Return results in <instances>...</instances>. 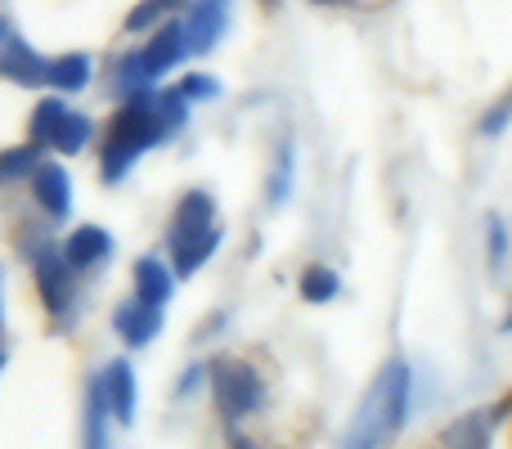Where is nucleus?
<instances>
[{
	"label": "nucleus",
	"mask_w": 512,
	"mask_h": 449,
	"mask_svg": "<svg viewBox=\"0 0 512 449\" xmlns=\"http://www.w3.org/2000/svg\"><path fill=\"white\" fill-rule=\"evenodd\" d=\"M409 405H414V369L409 360L391 355L369 382L360 409L351 414V427L342 436V449H391L409 423Z\"/></svg>",
	"instance_id": "1"
},
{
	"label": "nucleus",
	"mask_w": 512,
	"mask_h": 449,
	"mask_svg": "<svg viewBox=\"0 0 512 449\" xmlns=\"http://www.w3.org/2000/svg\"><path fill=\"white\" fill-rule=\"evenodd\" d=\"M153 104H158V90H149V95H140V99H126V104L117 108L113 126H108V140H104V167H99V176H104L108 185H117V180L135 167V158H140L144 149L167 140Z\"/></svg>",
	"instance_id": "2"
},
{
	"label": "nucleus",
	"mask_w": 512,
	"mask_h": 449,
	"mask_svg": "<svg viewBox=\"0 0 512 449\" xmlns=\"http://www.w3.org/2000/svg\"><path fill=\"white\" fill-rule=\"evenodd\" d=\"M207 373H212V396H216V409H221L225 423H243V418L261 414L265 378L243 355H221V360H212Z\"/></svg>",
	"instance_id": "3"
},
{
	"label": "nucleus",
	"mask_w": 512,
	"mask_h": 449,
	"mask_svg": "<svg viewBox=\"0 0 512 449\" xmlns=\"http://www.w3.org/2000/svg\"><path fill=\"white\" fill-rule=\"evenodd\" d=\"M23 252H27V261H32V274H36V288H41L45 310H50L54 319H63V324H68L72 306H77V283H72V279H77V270L63 261V252L45 234H27L23 238Z\"/></svg>",
	"instance_id": "4"
},
{
	"label": "nucleus",
	"mask_w": 512,
	"mask_h": 449,
	"mask_svg": "<svg viewBox=\"0 0 512 449\" xmlns=\"http://www.w3.org/2000/svg\"><path fill=\"white\" fill-rule=\"evenodd\" d=\"M230 27V0H194L185 14V45L189 54H207Z\"/></svg>",
	"instance_id": "5"
},
{
	"label": "nucleus",
	"mask_w": 512,
	"mask_h": 449,
	"mask_svg": "<svg viewBox=\"0 0 512 449\" xmlns=\"http://www.w3.org/2000/svg\"><path fill=\"white\" fill-rule=\"evenodd\" d=\"M171 238V270L176 274H198L221 247V225H203V229H185V234H167Z\"/></svg>",
	"instance_id": "6"
},
{
	"label": "nucleus",
	"mask_w": 512,
	"mask_h": 449,
	"mask_svg": "<svg viewBox=\"0 0 512 449\" xmlns=\"http://www.w3.org/2000/svg\"><path fill=\"white\" fill-rule=\"evenodd\" d=\"M189 54L185 45V23H162L158 32H153V41L140 50V63H144V77H162V72H171L180 59Z\"/></svg>",
	"instance_id": "7"
},
{
	"label": "nucleus",
	"mask_w": 512,
	"mask_h": 449,
	"mask_svg": "<svg viewBox=\"0 0 512 449\" xmlns=\"http://www.w3.org/2000/svg\"><path fill=\"white\" fill-rule=\"evenodd\" d=\"M32 194L36 203H41V212L50 216V221H63L72 207V180L68 171L59 167V162H41V167L32 171Z\"/></svg>",
	"instance_id": "8"
},
{
	"label": "nucleus",
	"mask_w": 512,
	"mask_h": 449,
	"mask_svg": "<svg viewBox=\"0 0 512 449\" xmlns=\"http://www.w3.org/2000/svg\"><path fill=\"white\" fill-rule=\"evenodd\" d=\"M108 256H113V234L99 225L72 229L68 243H63V261H68L72 270H95V265H104Z\"/></svg>",
	"instance_id": "9"
},
{
	"label": "nucleus",
	"mask_w": 512,
	"mask_h": 449,
	"mask_svg": "<svg viewBox=\"0 0 512 449\" xmlns=\"http://www.w3.org/2000/svg\"><path fill=\"white\" fill-rule=\"evenodd\" d=\"M441 449H495V423L486 418V409L450 418L441 432Z\"/></svg>",
	"instance_id": "10"
},
{
	"label": "nucleus",
	"mask_w": 512,
	"mask_h": 449,
	"mask_svg": "<svg viewBox=\"0 0 512 449\" xmlns=\"http://www.w3.org/2000/svg\"><path fill=\"white\" fill-rule=\"evenodd\" d=\"M99 382H104V400H108V414L117 418V423H135V369L126 360H113L104 373H99Z\"/></svg>",
	"instance_id": "11"
},
{
	"label": "nucleus",
	"mask_w": 512,
	"mask_h": 449,
	"mask_svg": "<svg viewBox=\"0 0 512 449\" xmlns=\"http://www.w3.org/2000/svg\"><path fill=\"white\" fill-rule=\"evenodd\" d=\"M171 292H176V270L162 265L158 256H140V261H135V301L162 310L171 301Z\"/></svg>",
	"instance_id": "12"
},
{
	"label": "nucleus",
	"mask_w": 512,
	"mask_h": 449,
	"mask_svg": "<svg viewBox=\"0 0 512 449\" xmlns=\"http://www.w3.org/2000/svg\"><path fill=\"white\" fill-rule=\"evenodd\" d=\"M113 328L122 333V342L131 346H149L162 328V310L158 306H144V301H122L113 310Z\"/></svg>",
	"instance_id": "13"
},
{
	"label": "nucleus",
	"mask_w": 512,
	"mask_h": 449,
	"mask_svg": "<svg viewBox=\"0 0 512 449\" xmlns=\"http://www.w3.org/2000/svg\"><path fill=\"white\" fill-rule=\"evenodd\" d=\"M0 77L18 81V86H45L50 63H45L27 41H18L14 36V41H5V54H0Z\"/></svg>",
	"instance_id": "14"
},
{
	"label": "nucleus",
	"mask_w": 512,
	"mask_h": 449,
	"mask_svg": "<svg viewBox=\"0 0 512 449\" xmlns=\"http://www.w3.org/2000/svg\"><path fill=\"white\" fill-rule=\"evenodd\" d=\"M108 400H104V382L90 378L86 387V418H81V449H113L108 445Z\"/></svg>",
	"instance_id": "15"
},
{
	"label": "nucleus",
	"mask_w": 512,
	"mask_h": 449,
	"mask_svg": "<svg viewBox=\"0 0 512 449\" xmlns=\"http://www.w3.org/2000/svg\"><path fill=\"white\" fill-rule=\"evenodd\" d=\"M216 221V203L207 189H189L176 203V216H171V234H185V229H203Z\"/></svg>",
	"instance_id": "16"
},
{
	"label": "nucleus",
	"mask_w": 512,
	"mask_h": 449,
	"mask_svg": "<svg viewBox=\"0 0 512 449\" xmlns=\"http://www.w3.org/2000/svg\"><path fill=\"white\" fill-rule=\"evenodd\" d=\"M297 292L310 306H324V301H333L337 292H342V279H337V270H328V265H306L297 279Z\"/></svg>",
	"instance_id": "17"
},
{
	"label": "nucleus",
	"mask_w": 512,
	"mask_h": 449,
	"mask_svg": "<svg viewBox=\"0 0 512 449\" xmlns=\"http://www.w3.org/2000/svg\"><path fill=\"white\" fill-rule=\"evenodd\" d=\"M90 54H63V59L50 63V77H45V86L54 90H86L90 81Z\"/></svg>",
	"instance_id": "18"
},
{
	"label": "nucleus",
	"mask_w": 512,
	"mask_h": 449,
	"mask_svg": "<svg viewBox=\"0 0 512 449\" xmlns=\"http://www.w3.org/2000/svg\"><path fill=\"white\" fill-rule=\"evenodd\" d=\"M90 131H95V122H90L86 113H68L59 122V131L50 135V149L54 153H81L90 144Z\"/></svg>",
	"instance_id": "19"
},
{
	"label": "nucleus",
	"mask_w": 512,
	"mask_h": 449,
	"mask_svg": "<svg viewBox=\"0 0 512 449\" xmlns=\"http://www.w3.org/2000/svg\"><path fill=\"white\" fill-rule=\"evenodd\" d=\"M68 117V108H63V99H41L32 113V126H27V135H32V144L41 149V144H50V135L59 131V122Z\"/></svg>",
	"instance_id": "20"
},
{
	"label": "nucleus",
	"mask_w": 512,
	"mask_h": 449,
	"mask_svg": "<svg viewBox=\"0 0 512 449\" xmlns=\"http://www.w3.org/2000/svg\"><path fill=\"white\" fill-rule=\"evenodd\" d=\"M508 256H512V234H508L504 216H495V212H490V216H486V261H490V270H495V274H504Z\"/></svg>",
	"instance_id": "21"
},
{
	"label": "nucleus",
	"mask_w": 512,
	"mask_h": 449,
	"mask_svg": "<svg viewBox=\"0 0 512 449\" xmlns=\"http://www.w3.org/2000/svg\"><path fill=\"white\" fill-rule=\"evenodd\" d=\"M153 108H158V122H162V135H167V140L189 122V99L180 95V90H158V104Z\"/></svg>",
	"instance_id": "22"
},
{
	"label": "nucleus",
	"mask_w": 512,
	"mask_h": 449,
	"mask_svg": "<svg viewBox=\"0 0 512 449\" xmlns=\"http://www.w3.org/2000/svg\"><path fill=\"white\" fill-rule=\"evenodd\" d=\"M41 167V149L36 144H18V149L0 153V180H18V176H32Z\"/></svg>",
	"instance_id": "23"
},
{
	"label": "nucleus",
	"mask_w": 512,
	"mask_h": 449,
	"mask_svg": "<svg viewBox=\"0 0 512 449\" xmlns=\"http://www.w3.org/2000/svg\"><path fill=\"white\" fill-rule=\"evenodd\" d=\"M512 126V86L504 90V95L495 99V104L486 108V113H481V122H477V135L481 140H499V135H504Z\"/></svg>",
	"instance_id": "24"
},
{
	"label": "nucleus",
	"mask_w": 512,
	"mask_h": 449,
	"mask_svg": "<svg viewBox=\"0 0 512 449\" xmlns=\"http://www.w3.org/2000/svg\"><path fill=\"white\" fill-rule=\"evenodd\" d=\"M176 5L180 0H140V5L131 9V18H126V27H131V32H144V27H153L162 14H171Z\"/></svg>",
	"instance_id": "25"
},
{
	"label": "nucleus",
	"mask_w": 512,
	"mask_h": 449,
	"mask_svg": "<svg viewBox=\"0 0 512 449\" xmlns=\"http://www.w3.org/2000/svg\"><path fill=\"white\" fill-rule=\"evenodd\" d=\"M288 189H292V144H283L279 162H274V180H270V203L279 207L288 198Z\"/></svg>",
	"instance_id": "26"
},
{
	"label": "nucleus",
	"mask_w": 512,
	"mask_h": 449,
	"mask_svg": "<svg viewBox=\"0 0 512 449\" xmlns=\"http://www.w3.org/2000/svg\"><path fill=\"white\" fill-rule=\"evenodd\" d=\"M176 90L189 99V104H194V99H216V95H221V81L207 77V72H189V77L180 81Z\"/></svg>",
	"instance_id": "27"
},
{
	"label": "nucleus",
	"mask_w": 512,
	"mask_h": 449,
	"mask_svg": "<svg viewBox=\"0 0 512 449\" xmlns=\"http://www.w3.org/2000/svg\"><path fill=\"white\" fill-rule=\"evenodd\" d=\"M230 449H261L252 441V436H243V432H230Z\"/></svg>",
	"instance_id": "28"
},
{
	"label": "nucleus",
	"mask_w": 512,
	"mask_h": 449,
	"mask_svg": "<svg viewBox=\"0 0 512 449\" xmlns=\"http://www.w3.org/2000/svg\"><path fill=\"white\" fill-rule=\"evenodd\" d=\"M198 378H203V369H189V373H185V382H180V396H185V391H194V387H198Z\"/></svg>",
	"instance_id": "29"
},
{
	"label": "nucleus",
	"mask_w": 512,
	"mask_h": 449,
	"mask_svg": "<svg viewBox=\"0 0 512 449\" xmlns=\"http://www.w3.org/2000/svg\"><path fill=\"white\" fill-rule=\"evenodd\" d=\"M504 333H512V310H508V319H504Z\"/></svg>",
	"instance_id": "30"
},
{
	"label": "nucleus",
	"mask_w": 512,
	"mask_h": 449,
	"mask_svg": "<svg viewBox=\"0 0 512 449\" xmlns=\"http://www.w3.org/2000/svg\"><path fill=\"white\" fill-rule=\"evenodd\" d=\"M0 41H5V18H0Z\"/></svg>",
	"instance_id": "31"
},
{
	"label": "nucleus",
	"mask_w": 512,
	"mask_h": 449,
	"mask_svg": "<svg viewBox=\"0 0 512 449\" xmlns=\"http://www.w3.org/2000/svg\"><path fill=\"white\" fill-rule=\"evenodd\" d=\"M0 369H5V351H0Z\"/></svg>",
	"instance_id": "32"
}]
</instances>
